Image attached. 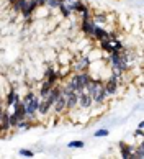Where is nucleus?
<instances>
[{"label": "nucleus", "mask_w": 144, "mask_h": 159, "mask_svg": "<svg viewBox=\"0 0 144 159\" xmlns=\"http://www.w3.org/2000/svg\"><path fill=\"white\" fill-rule=\"evenodd\" d=\"M133 149H134V148H133V146H128V144H124L123 141L119 143V151H121V158H123V159L133 158Z\"/></svg>", "instance_id": "9"}, {"label": "nucleus", "mask_w": 144, "mask_h": 159, "mask_svg": "<svg viewBox=\"0 0 144 159\" xmlns=\"http://www.w3.org/2000/svg\"><path fill=\"white\" fill-rule=\"evenodd\" d=\"M108 133H110V131H108L107 128H103V130L95 131V133H93V136H95V138H103V136H108Z\"/></svg>", "instance_id": "16"}, {"label": "nucleus", "mask_w": 144, "mask_h": 159, "mask_svg": "<svg viewBox=\"0 0 144 159\" xmlns=\"http://www.w3.org/2000/svg\"><path fill=\"white\" fill-rule=\"evenodd\" d=\"M118 84H119V79H116V77H113V75H111L107 82H103L105 90L108 92V95H110V94H116L118 92Z\"/></svg>", "instance_id": "4"}, {"label": "nucleus", "mask_w": 144, "mask_h": 159, "mask_svg": "<svg viewBox=\"0 0 144 159\" xmlns=\"http://www.w3.org/2000/svg\"><path fill=\"white\" fill-rule=\"evenodd\" d=\"M15 95H17V92L12 89V90L8 92V95H7V103H5L7 107H12L13 105V102H15Z\"/></svg>", "instance_id": "15"}, {"label": "nucleus", "mask_w": 144, "mask_h": 159, "mask_svg": "<svg viewBox=\"0 0 144 159\" xmlns=\"http://www.w3.org/2000/svg\"><path fill=\"white\" fill-rule=\"evenodd\" d=\"M92 36H93L97 41H102V39H108L110 34H108V31H105L103 28H100V26L95 25L93 26V31H92Z\"/></svg>", "instance_id": "6"}, {"label": "nucleus", "mask_w": 144, "mask_h": 159, "mask_svg": "<svg viewBox=\"0 0 144 159\" xmlns=\"http://www.w3.org/2000/svg\"><path fill=\"white\" fill-rule=\"evenodd\" d=\"M133 158H136V159H144V144H143V143H141V144L136 148V149H133Z\"/></svg>", "instance_id": "13"}, {"label": "nucleus", "mask_w": 144, "mask_h": 159, "mask_svg": "<svg viewBox=\"0 0 144 159\" xmlns=\"http://www.w3.org/2000/svg\"><path fill=\"white\" fill-rule=\"evenodd\" d=\"M51 87H53V85H51L46 79L43 80L41 87H39V97H41V98H46V97H48V94H49V90H51Z\"/></svg>", "instance_id": "11"}, {"label": "nucleus", "mask_w": 144, "mask_h": 159, "mask_svg": "<svg viewBox=\"0 0 144 159\" xmlns=\"http://www.w3.org/2000/svg\"><path fill=\"white\" fill-rule=\"evenodd\" d=\"M21 103H23V102H21ZM38 105H39V97H36V95H34L30 102L23 103V107H25V113H26V118H33L34 115H36Z\"/></svg>", "instance_id": "1"}, {"label": "nucleus", "mask_w": 144, "mask_h": 159, "mask_svg": "<svg viewBox=\"0 0 144 159\" xmlns=\"http://www.w3.org/2000/svg\"><path fill=\"white\" fill-rule=\"evenodd\" d=\"M64 97H66V107H67V110L75 108V107H77V94H75V92H70V94H67V95H64Z\"/></svg>", "instance_id": "8"}, {"label": "nucleus", "mask_w": 144, "mask_h": 159, "mask_svg": "<svg viewBox=\"0 0 144 159\" xmlns=\"http://www.w3.org/2000/svg\"><path fill=\"white\" fill-rule=\"evenodd\" d=\"M92 105H93V100H92V97L89 95L87 92L77 94V107H80V108L87 110V108H90Z\"/></svg>", "instance_id": "3"}, {"label": "nucleus", "mask_w": 144, "mask_h": 159, "mask_svg": "<svg viewBox=\"0 0 144 159\" xmlns=\"http://www.w3.org/2000/svg\"><path fill=\"white\" fill-rule=\"evenodd\" d=\"M93 26H95V23L90 21V18H89V20H82V23H80V28H82V31L87 34V36H92Z\"/></svg>", "instance_id": "10"}, {"label": "nucleus", "mask_w": 144, "mask_h": 159, "mask_svg": "<svg viewBox=\"0 0 144 159\" xmlns=\"http://www.w3.org/2000/svg\"><path fill=\"white\" fill-rule=\"evenodd\" d=\"M107 97H108V92L105 90V85H103V82H102V84L97 87L93 97H92V100H93L95 105H100V103H103V102H105V98H107Z\"/></svg>", "instance_id": "2"}, {"label": "nucleus", "mask_w": 144, "mask_h": 159, "mask_svg": "<svg viewBox=\"0 0 144 159\" xmlns=\"http://www.w3.org/2000/svg\"><path fill=\"white\" fill-rule=\"evenodd\" d=\"M33 97H34V92H28V94L25 95V98H23L21 102H23V103H26V102H30L31 98H33Z\"/></svg>", "instance_id": "19"}, {"label": "nucleus", "mask_w": 144, "mask_h": 159, "mask_svg": "<svg viewBox=\"0 0 144 159\" xmlns=\"http://www.w3.org/2000/svg\"><path fill=\"white\" fill-rule=\"evenodd\" d=\"M59 8H61V12H62V15H64V17H69V15H70V12H72V10L69 8V5L66 7L64 4H61V5H59Z\"/></svg>", "instance_id": "17"}, {"label": "nucleus", "mask_w": 144, "mask_h": 159, "mask_svg": "<svg viewBox=\"0 0 144 159\" xmlns=\"http://www.w3.org/2000/svg\"><path fill=\"white\" fill-rule=\"evenodd\" d=\"M58 2H59V4H64V0H58Z\"/></svg>", "instance_id": "22"}, {"label": "nucleus", "mask_w": 144, "mask_h": 159, "mask_svg": "<svg viewBox=\"0 0 144 159\" xmlns=\"http://www.w3.org/2000/svg\"><path fill=\"white\" fill-rule=\"evenodd\" d=\"M84 146H85V143H84V141H79V139L67 143V148H72V149H82Z\"/></svg>", "instance_id": "14"}, {"label": "nucleus", "mask_w": 144, "mask_h": 159, "mask_svg": "<svg viewBox=\"0 0 144 159\" xmlns=\"http://www.w3.org/2000/svg\"><path fill=\"white\" fill-rule=\"evenodd\" d=\"M49 108H51V105L48 103L44 98H41V100H39V105H38V112L41 113V115H46V113L49 112Z\"/></svg>", "instance_id": "12"}, {"label": "nucleus", "mask_w": 144, "mask_h": 159, "mask_svg": "<svg viewBox=\"0 0 144 159\" xmlns=\"http://www.w3.org/2000/svg\"><path fill=\"white\" fill-rule=\"evenodd\" d=\"M53 107H54V112H56V113H62L64 110L67 108V107H66V97L61 94V95L58 97V100L54 102Z\"/></svg>", "instance_id": "7"}, {"label": "nucleus", "mask_w": 144, "mask_h": 159, "mask_svg": "<svg viewBox=\"0 0 144 159\" xmlns=\"http://www.w3.org/2000/svg\"><path fill=\"white\" fill-rule=\"evenodd\" d=\"M38 7H43V5H46V0H36Z\"/></svg>", "instance_id": "20"}, {"label": "nucleus", "mask_w": 144, "mask_h": 159, "mask_svg": "<svg viewBox=\"0 0 144 159\" xmlns=\"http://www.w3.org/2000/svg\"><path fill=\"white\" fill-rule=\"evenodd\" d=\"M38 8V4H36V0H28L25 4V7L21 8V13H23V17L25 18H28V17H31L33 15V12Z\"/></svg>", "instance_id": "5"}, {"label": "nucleus", "mask_w": 144, "mask_h": 159, "mask_svg": "<svg viewBox=\"0 0 144 159\" xmlns=\"http://www.w3.org/2000/svg\"><path fill=\"white\" fill-rule=\"evenodd\" d=\"M15 2H17V0H8V4H12V5L15 4Z\"/></svg>", "instance_id": "21"}, {"label": "nucleus", "mask_w": 144, "mask_h": 159, "mask_svg": "<svg viewBox=\"0 0 144 159\" xmlns=\"http://www.w3.org/2000/svg\"><path fill=\"white\" fill-rule=\"evenodd\" d=\"M20 154L23 156V158H33L34 153L33 151H30V149H20Z\"/></svg>", "instance_id": "18"}]
</instances>
